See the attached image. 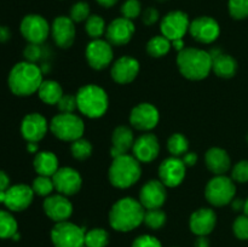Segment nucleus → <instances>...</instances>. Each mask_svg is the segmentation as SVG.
Here are the masks:
<instances>
[{
  "mask_svg": "<svg viewBox=\"0 0 248 247\" xmlns=\"http://www.w3.org/2000/svg\"><path fill=\"white\" fill-rule=\"evenodd\" d=\"M86 61L91 68L102 70L113 62V45L102 39H92L85 50Z\"/></svg>",
  "mask_w": 248,
  "mask_h": 247,
  "instance_id": "obj_11",
  "label": "nucleus"
},
{
  "mask_svg": "<svg viewBox=\"0 0 248 247\" xmlns=\"http://www.w3.org/2000/svg\"><path fill=\"white\" fill-rule=\"evenodd\" d=\"M232 179L237 183L248 182V160H241L237 162L232 171Z\"/></svg>",
  "mask_w": 248,
  "mask_h": 247,
  "instance_id": "obj_41",
  "label": "nucleus"
},
{
  "mask_svg": "<svg viewBox=\"0 0 248 247\" xmlns=\"http://www.w3.org/2000/svg\"><path fill=\"white\" fill-rule=\"evenodd\" d=\"M143 223H145L148 228L150 229H160L166 223V215L161 208H153V210H147L144 213V219Z\"/></svg>",
  "mask_w": 248,
  "mask_h": 247,
  "instance_id": "obj_36",
  "label": "nucleus"
},
{
  "mask_svg": "<svg viewBox=\"0 0 248 247\" xmlns=\"http://www.w3.org/2000/svg\"><path fill=\"white\" fill-rule=\"evenodd\" d=\"M53 185L58 194L70 196L77 194L82 185V178L77 170L72 167H61L52 176Z\"/></svg>",
  "mask_w": 248,
  "mask_h": 247,
  "instance_id": "obj_13",
  "label": "nucleus"
},
{
  "mask_svg": "<svg viewBox=\"0 0 248 247\" xmlns=\"http://www.w3.org/2000/svg\"><path fill=\"white\" fill-rule=\"evenodd\" d=\"M133 156L140 162L149 164L154 161L160 153L159 139L153 133H144L135 140L132 147Z\"/></svg>",
  "mask_w": 248,
  "mask_h": 247,
  "instance_id": "obj_21",
  "label": "nucleus"
},
{
  "mask_svg": "<svg viewBox=\"0 0 248 247\" xmlns=\"http://www.w3.org/2000/svg\"><path fill=\"white\" fill-rule=\"evenodd\" d=\"M142 174L140 162L133 155H121L114 157L109 167V181L115 188L126 189L138 182Z\"/></svg>",
  "mask_w": 248,
  "mask_h": 247,
  "instance_id": "obj_4",
  "label": "nucleus"
},
{
  "mask_svg": "<svg viewBox=\"0 0 248 247\" xmlns=\"http://www.w3.org/2000/svg\"><path fill=\"white\" fill-rule=\"evenodd\" d=\"M229 15L234 19L248 18V0H228Z\"/></svg>",
  "mask_w": 248,
  "mask_h": 247,
  "instance_id": "obj_38",
  "label": "nucleus"
},
{
  "mask_svg": "<svg viewBox=\"0 0 248 247\" xmlns=\"http://www.w3.org/2000/svg\"><path fill=\"white\" fill-rule=\"evenodd\" d=\"M186 166L181 157H167L159 166L160 181L170 188L178 186L186 177Z\"/></svg>",
  "mask_w": 248,
  "mask_h": 247,
  "instance_id": "obj_15",
  "label": "nucleus"
},
{
  "mask_svg": "<svg viewBox=\"0 0 248 247\" xmlns=\"http://www.w3.org/2000/svg\"><path fill=\"white\" fill-rule=\"evenodd\" d=\"M157 1H160V2H162V1H167V0H157Z\"/></svg>",
  "mask_w": 248,
  "mask_h": 247,
  "instance_id": "obj_58",
  "label": "nucleus"
},
{
  "mask_svg": "<svg viewBox=\"0 0 248 247\" xmlns=\"http://www.w3.org/2000/svg\"><path fill=\"white\" fill-rule=\"evenodd\" d=\"M34 169L39 176L52 177L57 172L58 159L52 152H40L36 153L34 157Z\"/></svg>",
  "mask_w": 248,
  "mask_h": 247,
  "instance_id": "obj_28",
  "label": "nucleus"
},
{
  "mask_svg": "<svg viewBox=\"0 0 248 247\" xmlns=\"http://www.w3.org/2000/svg\"><path fill=\"white\" fill-rule=\"evenodd\" d=\"M31 189H33L34 194L39 196H50V194L55 190L52 177L38 176L33 181Z\"/></svg>",
  "mask_w": 248,
  "mask_h": 247,
  "instance_id": "obj_37",
  "label": "nucleus"
},
{
  "mask_svg": "<svg viewBox=\"0 0 248 247\" xmlns=\"http://www.w3.org/2000/svg\"><path fill=\"white\" fill-rule=\"evenodd\" d=\"M51 35L56 45L61 48H69L74 44L75 35V23L70 17L58 16L53 19L51 26Z\"/></svg>",
  "mask_w": 248,
  "mask_h": 247,
  "instance_id": "obj_16",
  "label": "nucleus"
},
{
  "mask_svg": "<svg viewBox=\"0 0 248 247\" xmlns=\"http://www.w3.org/2000/svg\"><path fill=\"white\" fill-rule=\"evenodd\" d=\"M24 58H26L27 62L35 63L36 61H39L43 56V48L38 44H29L23 51Z\"/></svg>",
  "mask_w": 248,
  "mask_h": 247,
  "instance_id": "obj_44",
  "label": "nucleus"
},
{
  "mask_svg": "<svg viewBox=\"0 0 248 247\" xmlns=\"http://www.w3.org/2000/svg\"><path fill=\"white\" fill-rule=\"evenodd\" d=\"M189 33L199 43L212 44L219 36L220 27L212 17L200 16L190 22Z\"/></svg>",
  "mask_w": 248,
  "mask_h": 247,
  "instance_id": "obj_12",
  "label": "nucleus"
},
{
  "mask_svg": "<svg viewBox=\"0 0 248 247\" xmlns=\"http://www.w3.org/2000/svg\"><path fill=\"white\" fill-rule=\"evenodd\" d=\"M10 188V177L6 172L0 171V191H6Z\"/></svg>",
  "mask_w": 248,
  "mask_h": 247,
  "instance_id": "obj_48",
  "label": "nucleus"
},
{
  "mask_svg": "<svg viewBox=\"0 0 248 247\" xmlns=\"http://www.w3.org/2000/svg\"><path fill=\"white\" fill-rule=\"evenodd\" d=\"M212 57V70L217 77L223 79H230L235 77L237 72V62L232 56L223 53L219 48L210 51Z\"/></svg>",
  "mask_w": 248,
  "mask_h": 247,
  "instance_id": "obj_25",
  "label": "nucleus"
},
{
  "mask_svg": "<svg viewBox=\"0 0 248 247\" xmlns=\"http://www.w3.org/2000/svg\"><path fill=\"white\" fill-rule=\"evenodd\" d=\"M96 1L98 2V4L101 5V6L109 9V7L114 6V5H115L116 2L119 1V0H96Z\"/></svg>",
  "mask_w": 248,
  "mask_h": 247,
  "instance_id": "obj_52",
  "label": "nucleus"
},
{
  "mask_svg": "<svg viewBox=\"0 0 248 247\" xmlns=\"http://www.w3.org/2000/svg\"><path fill=\"white\" fill-rule=\"evenodd\" d=\"M171 43H172V46H173V47L176 48L178 52L184 48V40H183V39H177V40L171 41Z\"/></svg>",
  "mask_w": 248,
  "mask_h": 247,
  "instance_id": "obj_53",
  "label": "nucleus"
},
{
  "mask_svg": "<svg viewBox=\"0 0 248 247\" xmlns=\"http://www.w3.org/2000/svg\"><path fill=\"white\" fill-rule=\"evenodd\" d=\"M90 12H91V9L86 1H78L70 9L69 17L74 23H80V22L86 21L91 16Z\"/></svg>",
  "mask_w": 248,
  "mask_h": 247,
  "instance_id": "obj_39",
  "label": "nucleus"
},
{
  "mask_svg": "<svg viewBox=\"0 0 248 247\" xmlns=\"http://www.w3.org/2000/svg\"><path fill=\"white\" fill-rule=\"evenodd\" d=\"M182 160L186 167H191L198 162V154L194 152H188L182 156Z\"/></svg>",
  "mask_w": 248,
  "mask_h": 247,
  "instance_id": "obj_47",
  "label": "nucleus"
},
{
  "mask_svg": "<svg viewBox=\"0 0 248 247\" xmlns=\"http://www.w3.org/2000/svg\"><path fill=\"white\" fill-rule=\"evenodd\" d=\"M84 247H85V246H84Z\"/></svg>",
  "mask_w": 248,
  "mask_h": 247,
  "instance_id": "obj_60",
  "label": "nucleus"
},
{
  "mask_svg": "<svg viewBox=\"0 0 248 247\" xmlns=\"http://www.w3.org/2000/svg\"><path fill=\"white\" fill-rule=\"evenodd\" d=\"M43 70L35 63L19 62L10 70L9 87L11 92L16 96L27 97L38 92L41 82H43Z\"/></svg>",
  "mask_w": 248,
  "mask_h": 247,
  "instance_id": "obj_1",
  "label": "nucleus"
},
{
  "mask_svg": "<svg viewBox=\"0 0 248 247\" xmlns=\"http://www.w3.org/2000/svg\"><path fill=\"white\" fill-rule=\"evenodd\" d=\"M217 216L211 208H199L190 216L189 227L198 236H206L215 229Z\"/></svg>",
  "mask_w": 248,
  "mask_h": 247,
  "instance_id": "obj_24",
  "label": "nucleus"
},
{
  "mask_svg": "<svg viewBox=\"0 0 248 247\" xmlns=\"http://www.w3.org/2000/svg\"><path fill=\"white\" fill-rule=\"evenodd\" d=\"M17 222L10 212L0 210V239H12L17 232Z\"/></svg>",
  "mask_w": 248,
  "mask_h": 247,
  "instance_id": "obj_33",
  "label": "nucleus"
},
{
  "mask_svg": "<svg viewBox=\"0 0 248 247\" xmlns=\"http://www.w3.org/2000/svg\"><path fill=\"white\" fill-rule=\"evenodd\" d=\"M34 198V191L31 186L26 184H16L5 191V206L10 211L21 212L29 207Z\"/></svg>",
  "mask_w": 248,
  "mask_h": 247,
  "instance_id": "obj_17",
  "label": "nucleus"
},
{
  "mask_svg": "<svg viewBox=\"0 0 248 247\" xmlns=\"http://www.w3.org/2000/svg\"><path fill=\"white\" fill-rule=\"evenodd\" d=\"M39 149V145L38 143L35 142H28V144H27V150H28L29 153H36Z\"/></svg>",
  "mask_w": 248,
  "mask_h": 247,
  "instance_id": "obj_54",
  "label": "nucleus"
},
{
  "mask_svg": "<svg viewBox=\"0 0 248 247\" xmlns=\"http://www.w3.org/2000/svg\"><path fill=\"white\" fill-rule=\"evenodd\" d=\"M135 33V24L131 19L119 17L113 19L107 27V41L113 46H123L130 43Z\"/></svg>",
  "mask_w": 248,
  "mask_h": 247,
  "instance_id": "obj_18",
  "label": "nucleus"
},
{
  "mask_svg": "<svg viewBox=\"0 0 248 247\" xmlns=\"http://www.w3.org/2000/svg\"><path fill=\"white\" fill-rule=\"evenodd\" d=\"M142 4L140 0H126L121 5V15L125 18L133 21L142 15Z\"/></svg>",
  "mask_w": 248,
  "mask_h": 247,
  "instance_id": "obj_40",
  "label": "nucleus"
},
{
  "mask_svg": "<svg viewBox=\"0 0 248 247\" xmlns=\"http://www.w3.org/2000/svg\"><path fill=\"white\" fill-rule=\"evenodd\" d=\"M205 162L207 169L216 176L219 174H225L229 171L232 166V160H230L229 154L227 150L222 148L213 147L206 152L205 154Z\"/></svg>",
  "mask_w": 248,
  "mask_h": 247,
  "instance_id": "obj_27",
  "label": "nucleus"
},
{
  "mask_svg": "<svg viewBox=\"0 0 248 247\" xmlns=\"http://www.w3.org/2000/svg\"><path fill=\"white\" fill-rule=\"evenodd\" d=\"M85 230L68 220L56 223L51 230V240L55 247H84Z\"/></svg>",
  "mask_w": 248,
  "mask_h": 247,
  "instance_id": "obj_8",
  "label": "nucleus"
},
{
  "mask_svg": "<svg viewBox=\"0 0 248 247\" xmlns=\"http://www.w3.org/2000/svg\"><path fill=\"white\" fill-rule=\"evenodd\" d=\"M195 247H210V241L206 236H199L195 241Z\"/></svg>",
  "mask_w": 248,
  "mask_h": 247,
  "instance_id": "obj_51",
  "label": "nucleus"
},
{
  "mask_svg": "<svg viewBox=\"0 0 248 247\" xmlns=\"http://www.w3.org/2000/svg\"><path fill=\"white\" fill-rule=\"evenodd\" d=\"M140 73V63L136 58L123 56L113 63L110 74L115 82L121 85L130 84L137 77Z\"/></svg>",
  "mask_w": 248,
  "mask_h": 247,
  "instance_id": "obj_23",
  "label": "nucleus"
},
{
  "mask_svg": "<svg viewBox=\"0 0 248 247\" xmlns=\"http://www.w3.org/2000/svg\"><path fill=\"white\" fill-rule=\"evenodd\" d=\"M5 201V191H0V203H4Z\"/></svg>",
  "mask_w": 248,
  "mask_h": 247,
  "instance_id": "obj_56",
  "label": "nucleus"
},
{
  "mask_svg": "<svg viewBox=\"0 0 248 247\" xmlns=\"http://www.w3.org/2000/svg\"><path fill=\"white\" fill-rule=\"evenodd\" d=\"M47 128V121L39 113L28 114L24 116L21 124V133L27 142L38 143L45 137Z\"/></svg>",
  "mask_w": 248,
  "mask_h": 247,
  "instance_id": "obj_22",
  "label": "nucleus"
},
{
  "mask_svg": "<svg viewBox=\"0 0 248 247\" xmlns=\"http://www.w3.org/2000/svg\"><path fill=\"white\" fill-rule=\"evenodd\" d=\"M166 185L161 181L152 179L142 186L140 193V202L147 210L161 208L166 201Z\"/></svg>",
  "mask_w": 248,
  "mask_h": 247,
  "instance_id": "obj_19",
  "label": "nucleus"
},
{
  "mask_svg": "<svg viewBox=\"0 0 248 247\" xmlns=\"http://www.w3.org/2000/svg\"><path fill=\"white\" fill-rule=\"evenodd\" d=\"M160 115L156 107L150 103H140L131 110L130 124L140 131H150L159 124Z\"/></svg>",
  "mask_w": 248,
  "mask_h": 247,
  "instance_id": "obj_14",
  "label": "nucleus"
},
{
  "mask_svg": "<svg viewBox=\"0 0 248 247\" xmlns=\"http://www.w3.org/2000/svg\"><path fill=\"white\" fill-rule=\"evenodd\" d=\"M92 144L87 139L84 138H79V139L72 142L70 145V152L74 159L80 160V161H84V160L89 159L92 154Z\"/></svg>",
  "mask_w": 248,
  "mask_h": 247,
  "instance_id": "obj_35",
  "label": "nucleus"
},
{
  "mask_svg": "<svg viewBox=\"0 0 248 247\" xmlns=\"http://www.w3.org/2000/svg\"><path fill=\"white\" fill-rule=\"evenodd\" d=\"M50 130L55 137L64 142H74L82 137L85 131L84 121L74 113H61L53 116Z\"/></svg>",
  "mask_w": 248,
  "mask_h": 247,
  "instance_id": "obj_6",
  "label": "nucleus"
},
{
  "mask_svg": "<svg viewBox=\"0 0 248 247\" xmlns=\"http://www.w3.org/2000/svg\"><path fill=\"white\" fill-rule=\"evenodd\" d=\"M78 109L91 119L101 118L108 110V94L98 85H85L77 93Z\"/></svg>",
  "mask_w": 248,
  "mask_h": 247,
  "instance_id": "obj_5",
  "label": "nucleus"
},
{
  "mask_svg": "<svg viewBox=\"0 0 248 247\" xmlns=\"http://www.w3.org/2000/svg\"><path fill=\"white\" fill-rule=\"evenodd\" d=\"M43 207L46 216L56 223L68 220L73 213L72 202L62 194L47 196L44 201Z\"/></svg>",
  "mask_w": 248,
  "mask_h": 247,
  "instance_id": "obj_20",
  "label": "nucleus"
},
{
  "mask_svg": "<svg viewBox=\"0 0 248 247\" xmlns=\"http://www.w3.org/2000/svg\"><path fill=\"white\" fill-rule=\"evenodd\" d=\"M232 230H234V234L237 239L248 240V216H239L234 220Z\"/></svg>",
  "mask_w": 248,
  "mask_h": 247,
  "instance_id": "obj_42",
  "label": "nucleus"
},
{
  "mask_svg": "<svg viewBox=\"0 0 248 247\" xmlns=\"http://www.w3.org/2000/svg\"><path fill=\"white\" fill-rule=\"evenodd\" d=\"M106 31V21L99 15H91L85 21V31L91 39H101Z\"/></svg>",
  "mask_w": 248,
  "mask_h": 247,
  "instance_id": "obj_32",
  "label": "nucleus"
},
{
  "mask_svg": "<svg viewBox=\"0 0 248 247\" xmlns=\"http://www.w3.org/2000/svg\"><path fill=\"white\" fill-rule=\"evenodd\" d=\"M177 65L184 77L189 80H202L212 70L210 52L195 47H184L177 56Z\"/></svg>",
  "mask_w": 248,
  "mask_h": 247,
  "instance_id": "obj_3",
  "label": "nucleus"
},
{
  "mask_svg": "<svg viewBox=\"0 0 248 247\" xmlns=\"http://www.w3.org/2000/svg\"><path fill=\"white\" fill-rule=\"evenodd\" d=\"M247 143H248V133H247Z\"/></svg>",
  "mask_w": 248,
  "mask_h": 247,
  "instance_id": "obj_59",
  "label": "nucleus"
},
{
  "mask_svg": "<svg viewBox=\"0 0 248 247\" xmlns=\"http://www.w3.org/2000/svg\"><path fill=\"white\" fill-rule=\"evenodd\" d=\"M140 16H142V22L145 26H153L160 19V14L155 7H147Z\"/></svg>",
  "mask_w": 248,
  "mask_h": 247,
  "instance_id": "obj_46",
  "label": "nucleus"
},
{
  "mask_svg": "<svg viewBox=\"0 0 248 247\" xmlns=\"http://www.w3.org/2000/svg\"><path fill=\"white\" fill-rule=\"evenodd\" d=\"M172 47V43L171 40L161 35H155L148 41L147 44V52L148 55L152 56L154 58H160L164 57L165 55L170 52Z\"/></svg>",
  "mask_w": 248,
  "mask_h": 247,
  "instance_id": "obj_30",
  "label": "nucleus"
},
{
  "mask_svg": "<svg viewBox=\"0 0 248 247\" xmlns=\"http://www.w3.org/2000/svg\"><path fill=\"white\" fill-rule=\"evenodd\" d=\"M236 186L234 181L225 174L213 177L205 188V196L208 202L217 207L229 205L235 198Z\"/></svg>",
  "mask_w": 248,
  "mask_h": 247,
  "instance_id": "obj_7",
  "label": "nucleus"
},
{
  "mask_svg": "<svg viewBox=\"0 0 248 247\" xmlns=\"http://www.w3.org/2000/svg\"><path fill=\"white\" fill-rule=\"evenodd\" d=\"M11 38V31L7 27L0 26V43H5Z\"/></svg>",
  "mask_w": 248,
  "mask_h": 247,
  "instance_id": "obj_49",
  "label": "nucleus"
},
{
  "mask_svg": "<svg viewBox=\"0 0 248 247\" xmlns=\"http://www.w3.org/2000/svg\"><path fill=\"white\" fill-rule=\"evenodd\" d=\"M12 240H15V241H17V240H19V234H18V232H17L16 234H15L14 236H12Z\"/></svg>",
  "mask_w": 248,
  "mask_h": 247,
  "instance_id": "obj_57",
  "label": "nucleus"
},
{
  "mask_svg": "<svg viewBox=\"0 0 248 247\" xmlns=\"http://www.w3.org/2000/svg\"><path fill=\"white\" fill-rule=\"evenodd\" d=\"M38 94L39 98L44 103L53 106V104H57L60 102V99L62 98L64 93H63L62 87L57 81H55V80H44L41 82L40 87H39Z\"/></svg>",
  "mask_w": 248,
  "mask_h": 247,
  "instance_id": "obj_29",
  "label": "nucleus"
},
{
  "mask_svg": "<svg viewBox=\"0 0 248 247\" xmlns=\"http://www.w3.org/2000/svg\"><path fill=\"white\" fill-rule=\"evenodd\" d=\"M244 212H245V215L248 216V198H247V200H245V207H244Z\"/></svg>",
  "mask_w": 248,
  "mask_h": 247,
  "instance_id": "obj_55",
  "label": "nucleus"
},
{
  "mask_svg": "<svg viewBox=\"0 0 248 247\" xmlns=\"http://www.w3.org/2000/svg\"><path fill=\"white\" fill-rule=\"evenodd\" d=\"M133 143H135V137L132 130L127 126H118L111 135L110 154L113 159L127 154L128 150L132 149Z\"/></svg>",
  "mask_w": 248,
  "mask_h": 247,
  "instance_id": "obj_26",
  "label": "nucleus"
},
{
  "mask_svg": "<svg viewBox=\"0 0 248 247\" xmlns=\"http://www.w3.org/2000/svg\"><path fill=\"white\" fill-rule=\"evenodd\" d=\"M132 247H162L161 242L152 235H140L133 241Z\"/></svg>",
  "mask_w": 248,
  "mask_h": 247,
  "instance_id": "obj_45",
  "label": "nucleus"
},
{
  "mask_svg": "<svg viewBox=\"0 0 248 247\" xmlns=\"http://www.w3.org/2000/svg\"><path fill=\"white\" fill-rule=\"evenodd\" d=\"M21 34L29 44H38L41 45L47 39L51 31L48 22L40 15H27L21 22Z\"/></svg>",
  "mask_w": 248,
  "mask_h": 247,
  "instance_id": "obj_10",
  "label": "nucleus"
},
{
  "mask_svg": "<svg viewBox=\"0 0 248 247\" xmlns=\"http://www.w3.org/2000/svg\"><path fill=\"white\" fill-rule=\"evenodd\" d=\"M109 242V234L102 228L89 230L85 234V247H106Z\"/></svg>",
  "mask_w": 248,
  "mask_h": 247,
  "instance_id": "obj_34",
  "label": "nucleus"
},
{
  "mask_svg": "<svg viewBox=\"0 0 248 247\" xmlns=\"http://www.w3.org/2000/svg\"><path fill=\"white\" fill-rule=\"evenodd\" d=\"M190 22L186 12L181 10H174L162 17L160 22V31L162 35L166 36L171 41L183 39L184 35L189 31Z\"/></svg>",
  "mask_w": 248,
  "mask_h": 247,
  "instance_id": "obj_9",
  "label": "nucleus"
},
{
  "mask_svg": "<svg viewBox=\"0 0 248 247\" xmlns=\"http://www.w3.org/2000/svg\"><path fill=\"white\" fill-rule=\"evenodd\" d=\"M144 207L132 198L116 201L109 212V223L118 232H131L140 227L144 219Z\"/></svg>",
  "mask_w": 248,
  "mask_h": 247,
  "instance_id": "obj_2",
  "label": "nucleus"
},
{
  "mask_svg": "<svg viewBox=\"0 0 248 247\" xmlns=\"http://www.w3.org/2000/svg\"><path fill=\"white\" fill-rule=\"evenodd\" d=\"M167 149L172 156L181 157L189 152V142L182 133H174L167 140Z\"/></svg>",
  "mask_w": 248,
  "mask_h": 247,
  "instance_id": "obj_31",
  "label": "nucleus"
},
{
  "mask_svg": "<svg viewBox=\"0 0 248 247\" xmlns=\"http://www.w3.org/2000/svg\"><path fill=\"white\" fill-rule=\"evenodd\" d=\"M230 203H232V207L235 211H244L245 200H242V199H234Z\"/></svg>",
  "mask_w": 248,
  "mask_h": 247,
  "instance_id": "obj_50",
  "label": "nucleus"
},
{
  "mask_svg": "<svg viewBox=\"0 0 248 247\" xmlns=\"http://www.w3.org/2000/svg\"><path fill=\"white\" fill-rule=\"evenodd\" d=\"M57 107L61 113H74L75 109H78L77 94H63Z\"/></svg>",
  "mask_w": 248,
  "mask_h": 247,
  "instance_id": "obj_43",
  "label": "nucleus"
}]
</instances>
